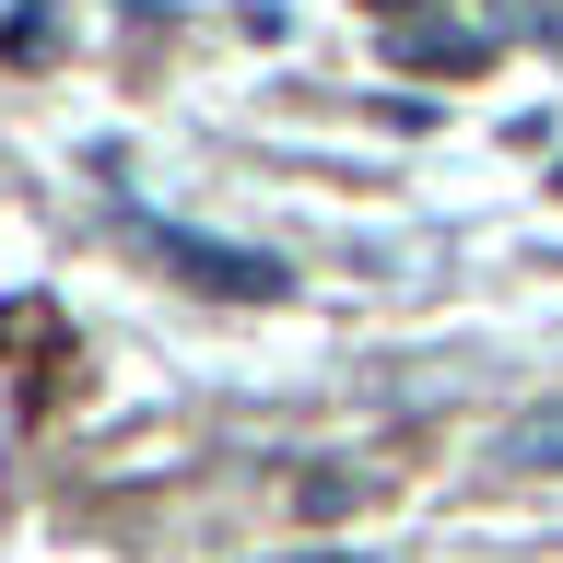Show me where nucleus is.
Segmentation results:
<instances>
[{
  "instance_id": "f257e3e1",
  "label": "nucleus",
  "mask_w": 563,
  "mask_h": 563,
  "mask_svg": "<svg viewBox=\"0 0 563 563\" xmlns=\"http://www.w3.org/2000/svg\"><path fill=\"white\" fill-rule=\"evenodd\" d=\"M141 246H153L165 271H188L200 294H235V306H271L282 294V258H258V246H211V235H188V223H141Z\"/></svg>"
},
{
  "instance_id": "f03ea898",
  "label": "nucleus",
  "mask_w": 563,
  "mask_h": 563,
  "mask_svg": "<svg viewBox=\"0 0 563 563\" xmlns=\"http://www.w3.org/2000/svg\"><path fill=\"white\" fill-rule=\"evenodd\" d=\"M493 457H505V470H563V399H552V411H528V422H505V446H493Z\"/></svg>"
},
{
  "instance_id": "7ed1b4c3",
  "label": "nucleus",
  "mask_w": 563,
  "mask_h": 563,
  "mask_svg": "<svg viewBox=\"0 0 563 563\" xmlns=\"http://www.w3.org/2000/svg\"><path fill=\"white\" fill-rule=\"evenodd\" d=\"M376 12H411V0H376Z\"/></svg>"
}]
</instances>
